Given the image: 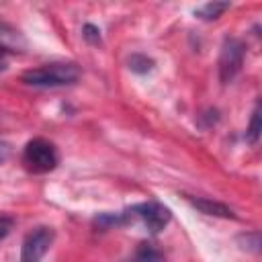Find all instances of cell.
<instances>
[{"mask_svg":"<svg viewBox=\"0 0 262 262\" xmlns=\"http://www.w3.org/2000/svg\"><path fill=\"white\" fill-rule=\"evenodd\" d=\"M244 55H246V45L235 39V37H225L221 51H219V80L221 84L233 82V78L239 74L244 66Z\"/></svg>","mask_w":262,"mask_h":262,"instance_id":"3","label":"cell"},{"mask_svg":"<svg viewBox=\"0 0 262 262\" xmlns=\"http://www.w3.org/2000/svg\"><path fill=\"white\" fill-rule=\"evenodd\" d=\"M55 239V231L49 225H39L31 229L20 246V262H41L43 256L49 252Z\"/></svg>","mask_w":262,"mask_h":262,"instance_id":"4","label":"cell"},{"mask_svg":"<svg viewBox=\"0 0 262 262\" xmlns=\"http://www.w3.org/2000/svg\"><path fill=\"white\" fill-rule=\"evenodd\" d=\"M80 78V68L76 63H45L39 68H31L23 72L20 80L27 86H37V88H57V86H70L78 82Z\"/></svg>","mask_w":262,"mask_h":262,"instance_id":"1","label":"cell"},{"mask_svg":"<svg viewBox=\"0 0 262 262\" xmlns=\"http://www.w3.org/2000/svg\"><path fill=\"white\" fill-rule=\"evenodd\" d=\"M239 242L244 244L242 248L248 252H260V233L258 231H250L246 235H239Z\"/></svg>","mask_w":262,"mask_h":262,"instance_id":"13","label":"cell"},{"mask_svg":"<svg viewBox=\"0 0 262 262\" xmlns=\"http://www.w3.org/2000/svg\"><path fill=\"white\" fill-rule=\"evenodd\" d=\"M6 158H8V147H6L4 143H0V164H2Z\"/></svg>","mask_w":262,"mask_h":262,"instance_id":"17","label":"cell"},{"mask_svg":"<svg viewBox=\"0 0 262 262\" xmlns=\"http://www.w3.org/2000/svg\"><path fill=\"white\" fill-rule=\"evenodd\" d=\"M127 66L131 72H137V74H147L154 70V59L143 55V53H133L129 59H127Z\"/></svg>","mask_w":262,"mask_h":262,"instance_id":"10","label":"cell"},{"mask_svg":"<svg viewBox=\"0 0 262 262\" xmlns=\"http://www.w3.org/2000/svg\"><path fill=\"white\" fill-rule=\"evenodd\" d=\"M82 37H84L90 45H98V43H100V29H98L96 25L86 23V25L82 27Z\"/></svg>","mask_w":262,"mask_h":262,"instance_id":"14","label":"cell"},{"mask_svg":"<svg viewBox=\"0 0 262 262\" xmlns=\"http://www.w3.org/2000/svg\"><path fill=\"white\" fill-rule=\"evenodd\" d=\"M129 262H166V258H164V254H162L154 244L143 242V244H139V246L135 248L133 258H131Z\"/></svg>","mask_w":262,"mask_h":262,"instance_id":"8","label":"cell"},{"mask_svg":"<svg viewBox=\"0 0 262 262\" xmlns=\"http://www.w3.org/2000/svg\"><path fill=\"white\" fill-rule=\"evenodd\" d=\"M18 41L23 43L18 31H12L10 27L0 25V47H6V49H10V51H20V49H18Z\"/></svg>","mask_w":262,"mask_h":262,"instance_id":"11","label":"cell"},{"mask_svg":"<svg viewBox=\"0 0 262 262\" xmlns=\"http://www.w3.org/2000/svg\"><path fill=\"white\" fill-rule=\"evenodd\" d=\"M131 221H133V217H131L129 209H125L121 213H98L92 219L94 227H98L100 231H106V229H113V227L117 229V227H123V225H127Z\"/></svg>","mask_w":262,"mask_h":262,"instance_id":"7","label":"cell"},{"mask_svg":"<svg viewBox=\"0 0 262 262\" xmlns=\"http://www.w3.org/2000/svg\"><path fill=\"white\" fill-rule=\"evenodd\" d=\"M246 137H248V141L252 145L258 143V137H260V106L258 104H256V108L252 113V119H250V127L246 131Z\"/></svg>","mask_w":262,"mask_h":262,"instance_id":"12","label":"cell"},{"mask_svg":"<svg viewBox=\"0 0 262 262\" xmlns=\"http://www.w3.org/2000/svg\"><path fill=\"white\" fill-rule=\"evenodd\" d=\"M227 8H229V2H207L199 8H194V16H199L201 20H215Z\"/></svg>","mask_w":262,"mask_h":262,"instance_id":"9","label":"cell"},{"mask_svg":"<svg viewBox=\"0 0 262 262\" xmlns=\"http://www.w3.org/2000/svg\"><path fill=\"white\" fill-rule=\"evenodd\" d=\"M23 164L33 174H47L57 168L59 154L51 141H47L43 137H35L31 141H27V145L23 149Z\"/></svg>","mask_w":262,"mask_h":262,"instance_id":"2","label":"cell"},{"mask_svg":"<svg viewBox=\"0 0 262 262\" xmlns=\"http://www.w3.org/2000/svg\"><path fill=\"white\" fill-rule=\"evenodd\" d=\"M129 213L133 219H141L149 233H160L172 219V213L168 207H164L158 201H145L129 207Z\"/></svg>","mask_w":262,"mask_h":262,"instance_id":"5","label":"cell"},{"mask_svg":"<svg viewBox=\"0 0 262 262\" xmlns=\"http://www.w3.org/2000/svg\"><path fill=\"white\" fill-rule=\"evenodd\" d=\"M8 53H12V51L6 49V47H0V70L6 68V55H8Z\"/></svg>","mask_w":262,"mask_h":262,"instance_id":"16","label":"cell"},{"mask_svg":"<svg viewBox=\"0 0 262 262\" xmlns=\"http://www.w3.org/2000/svg\"><path fill=\"white\" fill-rule=\"evenodd\" d=\"M186 201L194 209H199L201 213H205V215L221 217V219H235V213L227 205H223L219 201H211V199H203V196H186Z\"/></svg>","mask_w":262,"mask_h":262,"instance_id":"6","label":"cell"},{"mask_svg":"<svg viewBox=\"0 0 262 262\" xmlns=\"http://www.w3.org/2000/svg\"><path fill=\"white\" fill-rule=\"evenodd\" d=\"M14 227V219L8 217V215H0V242L8 237V233L12 231Z\"/></svg>","mask_w":262,"mask_h":262,"instance_id":"15","label":"cell"}]
</instances>
